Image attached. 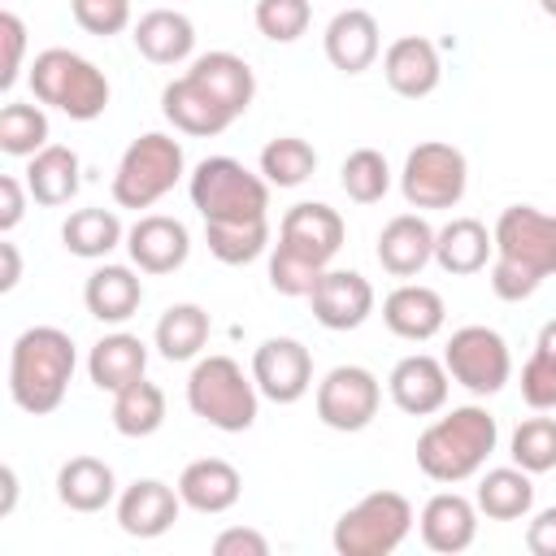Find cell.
Segmentation results:
<instances>
[{"label": "cell", "instance_id": "cell-18", "mask_svg": "<svg viewBox=\"0 0 556 556\" xmlns=\"http://www.w3.org/2000/svg\"><path fill=\"white\" fill-rule=\"evenodd\" d=\"M382 78L395 96L404 100H426L443 83V61L439 48L426 35H400L382 52Z\"/></svg>", "mask_w": 556, "mask_h": 556}, {"label": "cell", "instance_id": "cell-39", "mask_svg": "<svg viewBox=\"0 0 556 556\" xmlns=\"http://www.w3.org/2000/svg\"><path fill=\"white\" fill-rule=\"evenodd\" d=\"M339 187L348 191L352 204H378L391 191V165L378 148H356L339 165Z\"/></svg>", "mask_w": 556, "mask_h": 556}, {"label": "cell", "instance_id": "cell-1", "mask_svg": "<svg viewBox=\"0 0 556 556\" xmlns=\"http://www.w3.org/2000/svg\"><path fill=\"white\" fill-rule=\"evenodd\" d=\"M343 217L339 208L321 204V200H300L282 213V226H278V243L269 252V287L278 295H291V300H308L317 278L330 269V261L339 256L343 248Z\"/></svg>", "mask_w": 556, "mask_h": 556}, {"label": "cell", "instance_id": "cell-13", "mask_svg": "<svg viewBox=\"0 0 556 556\" xmlns=\"http://www.w3.org/2000/svg\"><path fill=\"white\" fill-rule=\"evenodd\" d=\"M252 382L265 400L295 404L313 387V352L291 334H274L252 352Z\"/></svg>", "mask_w": 556, "mask_h": 556}, {"label": "cell", "instance_id": "cell-46", "mask_svg": "<svg viewBox=\"0 0 556 556\" xmlns=\"http://www.w3.org/2000/svg\"><path fill=\"white\" fill-rule=\"evenodd\" d=\"M26 195H30L26 178H17V174H4L0 178V230L4 235L26 217Z\"/></svg>", "mask_w": 556, "mask_h": 556}, {"label": "cell", "instance_id": "cell-37", "mask_svg": "<svg viewBox=\"0 0 556 556\" xmlns=\"http://www.w3.org/2000/svg\"><path fill=\"white\" fill-rule=\"evenodd\" d=\"M313 169H317V152L300 135H278L261 148V178L269 187H300L313 178Z\"/></svg>", "mask_w": 556, "mask_h": 556}, {"label": "cell", "instance_id": "cell-35", "mask_svg": "<svg viewBox=\"0 0 556 556\" xmlns=\"http://www.w3.org/2000/svg\"><path fill=\"white\" fill-rule=\"evenodd\" d=\"M165 426V391L148 378L122 387L113 395V430L126 439H148Z\"/></svg>", "mask_w": 556, "mask_h": 556}, {"label": "cell", "instance_id": "cell-50", "mask_svg": "<svg viewBox=\"0 0 556 556\" xmlns=\"http://www.w3.org/2000/svg\"><path fill=\"white\" fill-rule=\"evenodd\" d=\"M534 352H543V356L556 361V317L543 321V330H539V339H534Z\"/></svg>", "mask_w": 556, "mask_h": 556}, {"label": "cell", "instance_id": "cell-31", "mask_svg": "<svg viewBox=\"0 0 556 556\" xmlns=\"http://www.w3.org/2000/svg\"><path fill=\"white\" fill-rule=\"evenodd\" d=\"M26 187H30V200L43 204V208L70 204L78 195V187H83V161H78V152L65 148V143H48L43 152L30 156Z\"/></svg>", "mask_w": 556, "mask_h": 556}, {"label": "cell", "instance_id": "cell-5", "mask_svg": "<svg viewBox=\"0 0 556 556\" xmlns=\"http://www.w3.org/2000/svg\"><path fill=\"white\" fill-rule=\"evenodd\" d=\"M187 408L208 421L213 430L226 434H243L256 421L261 408V391L252 382V374H243V365L235 356H200L187 374Z\"/></svg>", "mask_w": 556, "mask_h": 556}, {"label": "cell", "instance_id": "cell-29", "mask_svg": "<svg viewBox=\"0 0 556 556\" xmlns=\"http://www.w3.org/2000/svg\"><path fill=\"white\" fill-rule=\"evenodd\" d=\"M143 369H148V343L139 334H126V330H113V334L96 339L91 352H87V374L109 395H117L122 387L139 382Z\"/></svg>", "mask_w": 556, "mask_h": 556}, {"label": "cell", "instance_id": "cell-44", "mask_svg": "<svg viewBox=\"0 0 556 556\" xmlns=\"http://www.w3.org/2000/svg\"><path fill=\"white\" fill-rule=\"evenodd\" d=\"M0 43H4V65H0V91H13L17 74H22V56H26V26L17 13H0Z\"/></svg>", "mask_w": 556, "mask_h": 556}, {"label": "cell", "instance_id": "cell-3", "mask_svg": "<svg viewBox=\"0 0 556 556\" xmlns=\"http://www.w3.org/2000/svg\"><path fill=\"white\" fill-rule=\"evenodd\" d=\"M78 352L61 326H30L9 348V395L22 413L48 417L61 408Z\"/></svg>", "mask_w": 556, "mask_h": 556}, {"label": "cell", "instance_id": "cell-9", "mask_svg": "<svg viewBox=\"0 0 556 556\" xmlns=\"http://www.w3.org/2000/svg\"><path fill=\"white\" fill-rule=\"evenodd\" d=\"M413 504L400 491H369L334 521V552L339 556H391L413 530Z\"/></svg>", "mask_w": 556, "mask_h": 556}, {"label": "cell", "instance_id": "cell-4", "mask_svg": "<svg viewBox=\"0 0 556 556\" xmlns=\"http://www.w3.org/2000/svg\"><path fill=\"white\" fill-rule=\"evenodd\" d=\"M500 443V426L482 404H460L443 417H434L417 434V469L430 482L456 486L465 478H478L486 456Z\"/></svg>", "mask_w": 556, "mask_h": 556}, {"label": "cell", "instance_id": "cell-43", "mask_svg": "<svg viewBox=\"0 0 556 556\" xmlns=\"http://www.w3.org/2000/svg\"><path fill=\"white\" fill-rule=\"evenodd\" d=\"M521 400L534 413H552L556 408V361L543 352H530V361L521 365Z\"/></svg>", "mask_w": 556, "mask_h": 556}, {"label": "cell", "instance_id": "cell-51", "mask_svg": "<svg viewBox=\"0 0 556 556\" xmlns=\"http://www.w3.org/2000/svg\"><path fill=\"white\" fill-rule=\"evenodd\" d=\"M539 9H543L547 17H556V0H539Z\"/></svg>", "mask_w": 556, "mask_h": 556}, {"label": "cell", "instance_id": "cell-42", "mask_svg": "<svg viewBox=\"0 0 556 556\" xmlns=\"http://www.w3.org/2000/svg\"><path fill=\"white\" fill-rule=\"evenodd\" d=\"M74 9V22L87 30V35H122L130 26V0H70Z\"/></svg>", "mask_w": 556, "mask_h": 556}, {"label": "cell", "instance_id": "cell-38", "mask_svg": "<svg viewBox=\"0 0 556 556\" xmlns=\"http://www.w3.org/2000/svg\"><path fill=\"white\" fill-rule=\"evenodd\" d=\"M43 148H48V113H43V104L9 100L0 109V152L30 161Z\"/></svg>", "mask_w": 556, "mask_h": 556}, {"label": "cell", "instance_id": "cell-48", "mask_svg": "<svg viewBox=\"0 0 556 556\" xmlns=\"http://www.w3.org/2000/svg\"><path fill=\"white\" fill-rule=\"evenodd\" d=\"M0 261H4V269H0V291H13V287L22 282V252H17V243L0 239Z\"/></svg>", "mask_w": 556, "mask_h": 556}, {"label": "cell", "instance_id": "cell-23", "mask_svg": "<svg viewBox=\"0 0 556 556\" xmlns=\"http://www.w3.org/2000/svg\"><path fill=\"white\" fill-rule=\"evenodd\" d=\"M178 495L187 508L204 513V517H217V513H230L243 495V478L230 460L222 456H200L191 460L182 473H178Z\"/></svg>", "mask_w": 556, "mask_h": 556}, {"label": "cell", "instance_id": "cell-40", "mask_svg": "<svg viewBox=\"0 0 556 556\" xmlns=\"http://www.w3.org/2000/svg\"><path fill=\"white\" fill-rule=\"evenodd\" d=\"M508 456L513 465H521L526 473H547L556 469V417H526L513 439H508Z\"/></svg>", "mask_w": 556, "mask_h": 556}, {"label": "cell", "instance_id": "cell-6", "mask_svg": "<svg viewBox=\"0 0 556 556\" xmlns=\"http://www.w3.org/2000/svg\"><path fill=\"white\" fill-rule=\"evenodd\" d=\"M30 91L39 104L65 113L70 122H96L109 109V78L96 61L70 48H43L30 61Z\"/></svg>", "mask_w": 556, "mask_h": 556}, {"label": "cell", "instance_id": "cell-16", "mask_svg": "<svg viewBox=\"0 0 556 556\" xmlns=\"http://www.w3.org/2000/svg\"><path fill=\"white\" fill-rule=\"evenodd\" d=\"M308 304H313V317L326 330H356V326L369 321L378 295H374L365 274H356V269H326L317 278Z\"/></svg>", "mask_w": 556, "mask_h": 556}, {"label": "cell", "instance_id": "cell-15", "mask_svg": "<svg viewBox=\"0 0 556 556\" xmlns=\"http://www.w3.org/2000/svg\"><path fill=\"white\" fill-rule=\"evenodd\" d=\"M126 252H130V265L139 274H174L191 256V235H187V226L178 217L143 213L126 230Z\"/></svg>", "mask_w": 556, "mask_h": 556}, {"label": "cell", "instance_id": "cell-10", "mask_svg": "<svg viewBox=\"0 0 556 556\" xmlns=\"http://www.w3.org/2000/svg\"><path fill=\"white\" fill-rule=\"evenodd\" d=\"M469 187V161L460 148L443 143V139H426L404 156L400 169V191L408 200V208H456L465 200Z\"/></svg>", "mask_w": 556, "mask_h": 556}, {"label": "cell", "instance_id": "cell-24", "mask_svg": "<svg viewBox=\"0 0 556 556\" xmlns=\"http://www.w3.org/2000/svg\"><path fill=\"white\" fill-rule=\"evenodd\" d=\"M495 256V235L478 217H452L447 226L434 230V265L452 278L482 274Z\"/></svg>", "mask_w": 556, "mask_h": 556}, {"label": "cell", "instance_id": "cell-47", "mask_svg": "<svg viewBox=\"0 0 556 556\" xmlns=\"http://www.w3.org/2000/svg\"><path fill=\"white\" fill-rule=\"evenodd\" d=\"M526 547L530 556H556V504L552 508H539L526 526Z\"/></svg>", "mask_w": 556, "mask_h": 556}, {"label": "cell", "instance_id": "cell-27", "mask_svg": "<svg viewBox=\"0 0 556 556\" xmlns=\"http://www.w3.org/2000/svg\"><path fill=\"white\" fill-rule=\"evenodd\" d=\"M187 78H195L230 117H243L248 104H252V96H256V74L235 52H204V56H195L191 70H187Z\"/></svg>", "mask_w": 556, "mask_h": 556}, {"label": "cell", "instance_id": "cell-12", "mask_svg": "<svg viewBox=\"0 0 556 556\" xmlns=\"http://www.w3.org/2000/svg\"><path fill=\"white\" fill-rule=\"evenodd\" d=\"M317 421L326 430H339V434H356L365 430L374 417H378V404H382V382L365 369V365H334L321 382H317Z\"/></svg>", "mask_w": 556, "mask_h": 556}, {"label": "cell", "instance_id": "cell-8", "mask_svg": "<svg viewBox=\"0 0 556 556\" xmlns=\"http://www.w3.org/2000/svg\"><path fill=\"white\" fill-rule=\"evenodd\" d=\"M191 204L204 222H252L269 217V182L235 156H204L187 182Z\"/></svg>", "mask_w": 556, "mask_h": 556}, {"label": "cell", "instance_id": "cell-32", "mask_svg": "<svg viewBox=\"0 0 556 556\" xmlns=\"http://www.w3.org/2000/svg\"><path fill=\"white\" fill-rule=\"evenodd\" d=\"M534 473H526L521 465H500V469H486L478 478V491H473V504L482 517L491 521H517V517H530L534 508Z\"/></svg>", "mask_w": 556, "mask_h": 556}, {"label": "cell", "instance_id": "cell-45", "mask_svg": "<svg viewBox=\"0 0 556 556\" xmlns=\"http://www.w3.org/2000/svg\"><path fill=\"white\" fill-rule=\"evenodd\" d=\"M213 556H269V539L252 526H230L213 539Z\"/></svg>", "mask_w": 556, "mask_h": 556}, {"label": "cell", "instance_id": "cell-17", "mask_svg": "<svg viewBox=\"0 0 556 556\" xmlns=\"http://www.w3.org/2000/svg\"><path fill=\"white\" fill-rule=\"evenodd\" d=\"M182 495L178 486L161 482V478H135L126 491H117V526L130 539H161L178 513H182Z\"/></svg>", "mask_w": 556, "mask_h": 556}, {"label": "cell", "instance_id": "cell-19", "mask_svg": "<svg viewBox=\"0 0 556 556\" xmlns=\"http://www.w3.org/2000/svg\"><path fill=\"white\" fill-rule=\"evenodd\" d=\"M321 48H326V61H330L339 74H365V70L378 61V52H382L378 17H374L369 9H339V13L326 22Z\"/></svg>", "mask_w": 556, "mask_h": 556}, {"label": "cell", "instance_id": "cell-21", "mask_svg": "<svg viewBox=\"0 0 556 556\" xmlns=\"http://www.w3.org/2000/svg\"><path fill=\"white\" fill-rule=\"evenodd\" d=\"M374 252L391 278H417L434 261V226L421 213H400L378 230Z\"/></svg>", "mask_w": 556, "mask_h": 556}, {"label": "cell", "instance_id": "cell-34", "mask_svg": "<svg viewBox=\"0 0 556 556\" xmlns=\"http://www.w3.org/2000/svg\"><path fill=\"white\" fill-rule=\"evenodd\" d=\"M208 330H213L208 313L187 300V304H169L161 313V321L152 330V343H156V352L165 361H195L204 352V343H208Z\"/></svg>", "mask_w": 556, "mask_h": 556}, {"label": "cell", "instance_id": "cell-22", "mask_svg": "<svg viewBox=\"0 0 556 556\" xmlns=\"http://www.w3.org/2000/svg\"><path fill=\"white\" fill-rule=\"evenodd\" d=\"M382 321L395 339H408V343H426L443 330L447 321V304L434 287L426 282H400L387 300H382Z\"/></svg>", "mask_w": 556, "mask_h": 556}, {"label": "cell", "instance_id": "cell-33", "mask_svg": "<svg viewBox=\"0 0 556 556\" xmlns=\"http://www.w3.org/2000/svg\"><path fill=\"white\" fill-rule=\"evenodd\" d=\"M61 243L70 256H83V261H100L109 256L117 243H126V230H122V217L113 208H74L65 222H61Z\"/></svg>", "mask_w": 556, "mask_h": 556}, {"label": "cell", "instance_id": "cell-49", "mask_svg": "<svg viewBox=\"0 0 556 556\" xmlns=\"http://www.w3.org/2000/svg\"><path fill=\"white\" fill-rule=\"evenodd\" d=\"M0 486H4V495H0V517H9L13 504H17V469H13V465H0Z\"/></svg>", "mask_w": 556, "mask_h": 556}, {"label": "cell", "instance_id": "cell-20", "mask_svg": "<svg viewBox=\"0 0 556 556\" xmlns=\"http://www.w3.org/2000/svg\"><path fill=\"white\" fill-rule=\"evenodd\" d=\"M417 530H421V543L430 552L456 556L478 539V504L465 500L460 491H439V495H430L421 504Z\"/></svg>", "mask_w": 556, "mask_h": 556}, {"label": "cell", "instance_id": "cell-30", "mask_svg": "<svg viewBox=\"0 0 556 556\" xmlns=\"http://www.w3.org/2000/svg\"><path fill=\"white\" fill-rule=\"evenodd\" d=\"M56 500L70 513H100L117 500V473L100 456H70L56 469Z\"/></svg>", "mask_w": 556, "mask_h": 556}, {"label": "cell", "instance_id": "cell-26", "mask_svg": "<svg viewBox=\"0 0 556 556\" xmlns=\"http://www.w3.org/2000/svg\"><path fill=\"white\" fill-rule=\"evenodd\" d=\"M135 48L143 61L152 65H182L195 52V22L178 9H148L135 30H130Z\"/></svg>", "mask_w": 556, "mask_h": 556}, {"label": "cell", "instance_id": "cell-41", "mask_svg": "<svg viewBox=\"0 0 556 556\" xmlns=\"http://www.w3.org/2000/svg\"><path fill=\"white\" fill-rule=\"evenodd\" d=\"M252 22L269 43H295L313 22V4L308 0H256Z\"/></svg>", "mask_w": 556, "mask_h": 556}, {"label": "cell", "instance_id": "cell-7", "mask_svg": "<svg viewBox=\"0 0 556 556\" xmlns=\"http://www.w3.org/2000/svg\"><path fill=\"white\" fill-rule=\"evenodd\" d=\"M187 174V156H182V143L174 135H161V130H148L139 135L117 169H113V204L117 208H152L156 200H165L178 178Z\"/></svg>", "mask_w": 556, "mask_h": 556}, {"label": "cell", "instance_id": "cell-28", "mask_svg": "<svg viewBox=\"0 0 556 556\" xmlns=\"http://www.w3.org/2000/svg\"><path fill=\"white\" fill-rule=\"evenodd\" d=\"M161 113H165V122L174 126V130H182V135H195V139H208V135H222L235 117L195 83V78H174V83H165V91H161Z\"/></svg>", "mask_w": 556, "mask_h": 556}, {"label": "cell", "instance_id": "cell-36", "mask_svg": "<svg viewBox=\"0 0 556 556\" xmlns=\"http://www.w3.org/2000/svg\"><path fill=\"white\" fill-rule=\"evenodd\" d=\"M204 243L222 265H248L269 248V217L252 222H204Z\"/></svg>", "mask_w": 556, "mask_h": 556}, {"label": "cell", "instance_id": "cell-25", "mask_svg": "<svg viewBox=\"0 0 556 556\" xmlns=\"http://www.w3.org/2000/svg\"><path fill=\"white\" fill-rule=\"evenodd\" d=\"M83 304L96 321L104 326H122L139 313L143 304V278L130 265H100L87 274L83 282Z\"/></svg>", "mask_w": 556, "mask_h": 556}, {"label": "cell", "instance_id": "cell-11", "mask_svg": "<svg viewBox=\"0 0 556 556\" xmlns=\"http://www.w3.org/2000/svg\"><path fill=\"white\" fill-rule=\"evenodd\" d=\"M443 365H447L452 382L465 387L469 395H495L513 378V352H508L504 334L491 326L452 330V339L443 348Z\"/></svg>", "mask_w": 556, "mask_h": 556}, {"label": "cell", "instance_id": "cell-14", "mask_svg": "<svg viewBox=\"0 0 556 556\" xmlns=\"http://www.w3.org/2000/svg\"><path fill=\"white\" fill-rule=\"evenodd\" d=\"M387 391L391 404L408 417H430L447 408V391H452V374L439 356L430 352H413L404 361H395V369L387 374Z\"/></svg>", "mask_w": 556, "mask_h": 556}, {"label": "cell", "instance_id": "cell-2", "mask_svg": "<svg viewBox=\"0 0 556 556\" xmlns=\"http://www.w3.org/2000/svg\"><path fill=\"white\" fill-rule=\"evenodd\" d=\"M495 256H491V291L508 304L530 300L543 278L556 274V213L534 204H508L495 217Z\"/></svg>", "mask_w": 556, "mask_h": 556}]
</instances>
